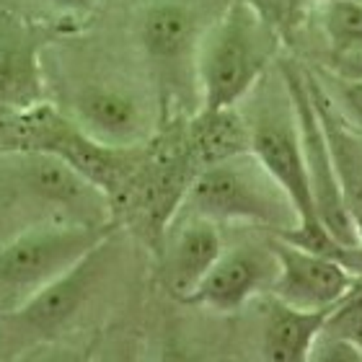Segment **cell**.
Instances as JSON below:
<instances>
[{
  "instance_id": "cell-1",
  "label": "cell",
  "mask_w": 362,
  "mask_h": 362,
  "mask_svg": "<svg viewBox=\"0 0 362 362\" xmlns=\"http://www.w3.org/2000/svg\"><path fill=\"white\" fill-rule=\"evenodd\" d=\"M282 39L254 11L233 0L202 31L194 60L199 114L235 109L264 81Z\"/></svg>"
},
{
  "instance_id": "cell-2",
  "label": "cell",
  "mask_w": 362,
  "mask_h": 362,
  "mask_svg": "<svg viewBox=\"0 0 362 362\" xmlns=\"http://www.w3.org/2000/svg\"><path fill=\"white\" fill-rule=\"evenodd\" d=\"M174 215H197L218 226H257L272 235L293 230L300 215L251 151L212 160L189 181Z\"/></svg>"
},
{
  "instance_id": "cell-3",
  "label": "cell",
  "mask_w": 362,
  "mask_h": 362,
  "mask_svg": "<svg viewBox=\"0 0 362 362\" xmlns=\"http://www.w3.org/2000/svg\"><path fill=\"white\" fill-rule=\"evenodd\" d=\"M0 199L37 223L109 226V194L52 153L8 148L0 153Z\"/></svg>"
},
{
  "instance_id": "cell-4",
  "label": "cell",
  "mask_w": 362,
  "mask_h": 362,
  "mask_svg": "<svg viewBox=\"0 0 362 362\" xmlns=\"http://www.w3.org/2000/svg\"><path fill=\"white\" fill-rule=\"evenodd\" d=\"M114 233V226L37 223L0 243V308L13 310L62 277Z\"/></svg>"
},
{
  "instance_id": "cell-5",
  "label": "cell",
  "mask_w": 362,
  "mask_h": 362,
  "mask_svg": "<svg viewBox=\"0 0 362 362\" xmlns=\"http://www.w3.org/2000/svg\"><path fill=\"white\" fill-rule=\"evenodd\" d=\"M246 127H249V151L269 171L272 179L285 189V194L300 215V223H321L310 197L293 101L282 76L277 78V88L262 90L257 109L246 119Z\"/></svg>"
},
{
  "instance_id": "cell-6",
  "label": "cell",
  "mask_w": 362,
  "mask_h": 362,
  "mask_svg": "<svg viewBox=\"0 0 362 362\" xmlns=\"http://www.w3.org/2000/svg\"><path fill=\"white\" fill-rule=\"evenodd\" d=\"M279 76L285 81L290 101H293L295 122H298V132H300L303 158H305V171H308L310 197H313L318 220L341 243L362 246V235L357 230L352 215H349L344 194H341V184L339 176H337V168H334L324 124L318 119V112L313 106V98H310L308 78L293 62H282Z\"/></svg>"
},
{
  "instance_id": "cell-7",
  "label": "cell",
  "mask_w": 362,
  "mask_h": 362,
  "mask_svg": "<svg viewBox=\"0 0 362 362\" xmlns=\"http://www.w3.org/2000/svg\"><path fill=\"white\" fill-rule=\"evenodd\" d=\"M109 243H112V235L104 243H98L88 257L81 259L62 277L42 287L18 308L8 310V324L13 326L16 334L34 337V339H52L70 324H76L90 295L96 293L101 274L109 264Z\"/></svg>"
},
{
  "instance_id": "cell-8",
  "label": "cell",
  "mask_w": 362,
  "mask_h": 362,
  "mask_svg": "<svg viewBox=\"0 0 362 362\" xmlns=\"http://www.w3.org/2000/svg\"><path fill=\"white\" fill-rule=\"evenodd\" d=\"M73 124L98 145L129 151L151 137V112L132 88L117 83H86L73 88L65 109Z\"/></svg>"
},
{
  "instance_id": "cell-9",
  "label": "cell",
  "mask_w": 362,
  "mask_h": 362,
  "mask_svg": "<svg viewBox=\"0 0 362 362\" xmlns=\"http://www.w3.org/2000/svg\"><path fill=\"white\" fill-rule=\"evenodd\" d=\"M269 241L277 257V277L272 282L269 295L290 308L329 310L360 282L334 259L295 246L279 235H272Z\"/></svg>"
},
{
  "instance_id": "cell-10",
  "label": "cell",
  "mask_w": 362,
  "mask_h": 362,
  "mask_svg": "<svg viewBox=\"0 0 362 362\" xmlns=\"http://www.w3.org/2000/svg\"><path fill=\"white\" fill-rule=\"evenodd\" d=\"M274 277H277V257L272 241L226 246L218 262L210 267V272L184 303L215 313H233L257 295L269 293Z\"/></svg>"
},
{
  "instance_id": "cell-11",
  "label": "cell",
  "mask_w": 362,
  "mask_h": 362,
  "mask_svg": "<svg viewBox=\"0 0 362 362\" xmlns=\"http://www.w3.org/2000/svg\"><path fill=\"white\" fill-rule=\"evenodd\" d=\"M45 45L47 39L26 23L0 21V124L47 104Z\"/></svg>"
},
{
  "instance_id": "cell-12",
  "label": "cell",
  "mask_w": 362,
  "mask_h": 362,
  "mask_svg": "<svg viewBox=\"0 0 362 362\" xmlns=\"http://www.w3.org/2000/svg\"><path fill=\"white\" fill-rule=\"evenodd\" d=\"M202 31L194 11L179 0H156L140 21V45L163 83L179 86L187 68L194 73Z\"/></svg>"
},
{
  "instance_id": "cell-13",
  "label": "cell",
  "mask_w": 362,
  "mask_h": 362,
  "mask_svg": "<svg viewBox=\"0 0 362 362\" xmlns=\"http://www.w3.org/2000/svg\"><path fill=\"white\" fill-rule=\"evenodd\" d=\"M223 249L226 241L218 223L197 215H171V230L163 251V282L168 293L187 300Z\"/></svg>"
},
{
  "instance_id": "cell-14",
  "label": "cell",
  "mask_w": 362,
  "mask_h": 362,
  "mask_svg": "<svg viewBox=\"0 0 362 362\" xmlns=\"http://www.w3.org/2000/svg\"><path fill=\"white\" fill-rule=\"evenodd\" d=\"M305 78H308L310 98H313V106L318 112V119L324 124L326 140H329V151H332L334 168L339 176L341 194H344L349 215H352L362 235V140L357 137L355 127L339 117V112L334 109V104L329 101L326 90L321 88L316 78L308 73H305Z\"/></svg>"
},
{
  "instance_id": "cell-15",
  "label": "cell",
  "mask_w": 362,
  "mask_h": 362,
  "mask_svg": "<svg viewBox=\"0 0 362 362\" xmlns=\"http://www.w3.org/2000/svg\"><path fill=\"white\" fill-rule=\"evenodd\" d=\"M329 310H298L272 298L262 324V362H308L318 334L324 332Z\"/></svg>"
},
{
  "instance_id": "cell-16",
  "label": "cell",
  "mask_w": 362,
  "mask_h": 362,
  "mask_svg": "<svg viewBox=\"0 0 362 362\" xmlns=\"http://www.w3.org/2000/svg\"><path fill=\"white\" fill-rule=\"evenodd\" d=\"M318 21L332 52L362 47V0H326L318 6Z\"/></svg>"
},
{
  "instance_id": "cell-17",
  "label": "cell",
  "mask_w": 362,
  "mask_h": 362,
  "mask_svg": "<svg viewBox=\"0 0 362 362\" xmlns=\"http://www.w3.org/2000/svg\"><path fill=\"white\" fill-rule=\"evenodd\" d=\"M262 18L279 39L293 37L308 18L313 0H238Z\"/></svg>"
},
{
  "instance_id": "cell-18",
  "label": "cell",
  "mask_w": 362,
  "mask_h": 362,
  "mask_svg": "<svg viewBox=\"0 0 362 362\" xmlns=\"http://www.w3.org/2000/svg\"><path fill=\"white\" fill-rule=\"evenodd\" d=\"M324 332L362 349V279L352 293L344 295L332 308L324 324Z\"/></svg>"
},
{
  "instance_id": "cell-19",
  "label": "cell",
  "mask_w": 362,
  "mask_h": 362,
  "mask_svg": "<svg viewBox=\"0 0 362 362\" xmlns=\"http://www.w3.org/2000/svg\"><path fill=\"white\" fill-rule=\"evenodd\" d=\"M321 88L326 90V96L334 104V109L339 112L341 119L355 129H362V81L326 73Z\"/></svg>"
},
{
  "instance_id": "cell-20",
  "label": "cell",
  "mask_w": 362,
  "mask_h": 362,
  "mask_svg": "<svg viewBox=\"0 0 362 362\" xmlns=\"http://www.w3.org/2000/svg\"><path fill=\"white\" fill-rule=\"evenodd\" d=\"M308 362H362V349L339 339V337L321 332L313 349H310Z\"/></svg>"
},
{
  "instance_id": "cell-21",
  "label": "cell",
  "mask_w": 362,
  "mask_h": 362,
  "mask_svg": "<svg viewBox=\"0 0 362 362\" xmlns=\"http://www.w3.org/2000/svg\"><path fill=\"white\" fill-rule=\"evenodd\" d=\"M90 362H137V349L129 339H114L109 344L96 341Z\"/></svg>"
},
{
  "instance_id": "cell-22",
  "label": "cell",
  "mask_w": 362,
  "mask_h": 362,
  "mask_svg": "<svg viewBox=\"0 0 362 362\" xmlns=\"http://www.w3.org/2000/svg\"><path fill=\"white\" fill-rule=\"evenodd\" d=\"M329 73H337V76L362 81V47H355V49H341V52H332V68H329Z\"/></svg>"
},
{
  "instance_id": "cell-23",
  "label": "cell",
  "mask_w": 362,
  "mask_h": 362,
  "mask_svg": "<svg viewBox=\"0 0 362 362\" xmlns=\"http://www.w3.org/2000/svg\"><path fill=\"white\" fill-rule=\"evenodd\" d=\"M39 3L65 18H86L96 11L101 0H39Z\"/></svg>"
},
{
  "instance_id": "cell-24",
  "label": "cell",
  "mask_w": 362,
  "mask_h": 362,
  "mask_svg": "<svg viewBox=\"0 0 362 362\" xmlns=\"http://www.w3.org/2000/svg\"><path fill=\"white\" fill-rule=\"evenodd\" d=\"M156 362H207L199 349H192L189 344H181L179 339H166L163 347L158 349V360Z\"/></svg>"
},
{
  "instance_id": "cell-25",
  "label": "cell",
  "mask_w": 362,
  "mask_h": 362,
  "mask_svg": "<svg viewBox=\"0 0 362 362\" xmlns=\"http://www.w3.org/2000/svg\"><path fill=\"white\" fill-rule=\"evenodd\" d=\"M96 341H90L86 347H60V349H47L45 355L37 357L34 362H90Z\"/></svg>"
},
{
  "instance_id": "cell-26",
  "label": "cell",
  "mask_w": 362,
  "mask_h": 362,
  "mask_svg": "<svg viewBox=\"0 0 362 362\" xmlns=\"http://www.w3.org/2000/svg\"><path fill=\"white\" fill-rule=\"evenodd\" d=\"M313 3H316V6H321V3H326V0H313Z\"/></svg>"
}]
</instances>
